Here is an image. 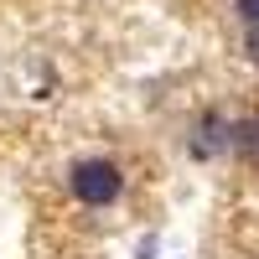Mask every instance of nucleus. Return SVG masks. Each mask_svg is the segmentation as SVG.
Instances as JSON below:
<instances>
[{
    "instance_id": "1",
    "label": "nucleus",
    "mask_w": 259,
    "mask_h": 259,
    "mask_svg": "<svg viewBox=\"0 0 259 259\" xmlns=\"http://www.w3.org/2000/svg\"><path fill=\"white\" fill-rule=\"evenodd\" d=\"M68 187H73V197L83 207H109V202H119V192H124V171L114 161H104V156H89V161L73 166Z\"/></svg>"
},
{
    "instance_id": "2",
    "label": "nucleus",
    "mask_w": 259,
    "mask_h": 259,
    "mask_svg": "<svg viewBox=\"0 0 259 259\" xmlns=\"http://www.w3.org/2000/svg\"><path fill=\"white\" fill-rule=\"evenodd\" d=\"M187 150H192V161H212V156H223V150H228V119H223L218 109H202L197 124H192Z\"/></svg>"
},
{
    "instance_id": "3",
    "label": "nucleus",
    "mask_w": 259,
    "mask_h": 259,
    "mask_svg": "<svg viewBox=\"0 0 259 259\" xmlns=\"http://www.w3.org/2000/svg\"><path fill=\"white\" fill-rule=\"evenodd\" d=\"M228 150H233L239 161H259V114L228 124Z\"/></svg>"
},
{
    "instance_id": "4",
    "label": "nucleus",
    "mask_w": 259,
    "mask_h": 259,
    "mask_svg": "<svg viewBox=\"0 0 259 259\" xmlns=\"http://www.w3.org/2000/svg\"><path fill=\"white\" fill-rule=\"evenodd\" d=\"M233 16H239L244 26H259V0H233Z\"/></svg>"
},
{
    "instance_id": "5",
    "label": "nucleus",
    "mask_w": 259,
    "mask_h": 259,
    "mask_svg": "<svg viewBox=\"0 0 259 259\" xmlns=\"http://www.w3.org/2000/svg\"><path fill=\"white\" fill-rule=\"evenodd\" d=\"M244 52H249L254 68H259V26H249V47H244Z\"/></svg>"
}]
</instances>
